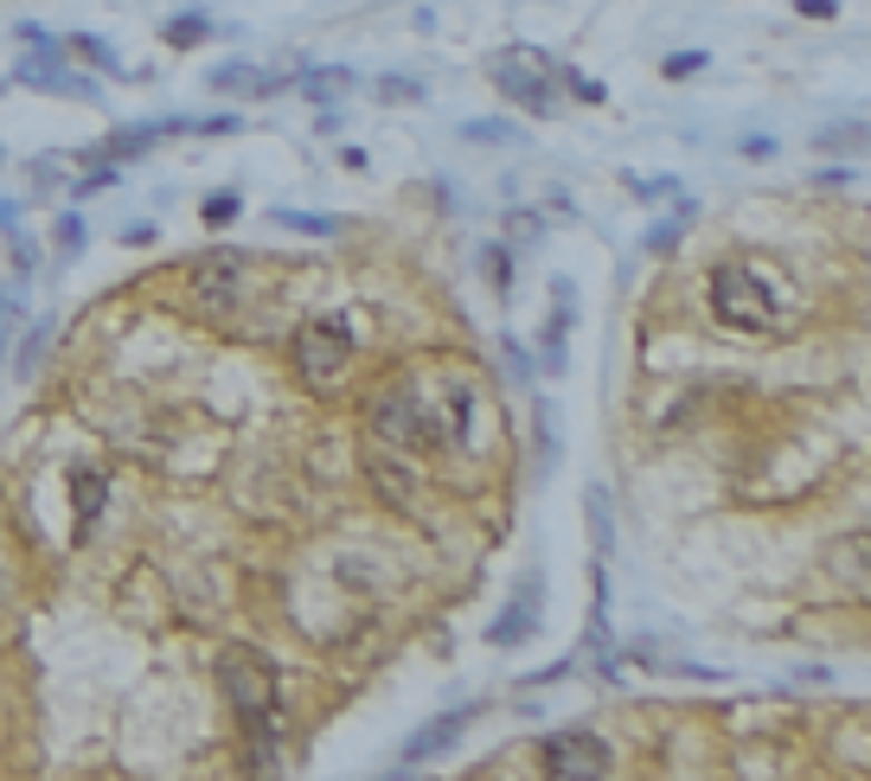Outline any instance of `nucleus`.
Segmentation results:
<instances>
[{
    "mask_svg": "<svg viewBox=\"0 0 871 781\" xmlns=\"http://www.w3.org/2000/svg\"><path fill=\"white\" fill-rule=\"evenodd\" d=\"M218 685H225L231 711L244 718L256 743V769H276V743H282V685H276V666L270 653L256 647H225L218 653Z\"/></svg>",
    "mask_w": 871,
    "mask_h": 781,
    "instance_id": "obj_1",
    "label": "nucleus"
},
{
    "mask_svg": "<svg viewBox=\"0 0 871 781\" xmlns=\"http://www.w3.org/2000/svg\"><path fill=\"white\" fill-rule=\"evenodd\" d=\"M468 404H474L468 378H456V385H449V411H442V417L423 404V390H417V385H391L379 397V411H372V429H379L384 443H398V448L468 443Z\"/></svg>",
    "mask_w": 871,
    "mask_h": 781,
    "instance_id": "obj_2",
    "label": "nucleus"
},
{
    "mask_svg": "<svg viewBox=\"0 0 871 781\" xmlns=\"http://www.w3.org/2000/svg\"><path fill=\"white\" fill-rule=\"evenodd\" d=\"M712 314L724 327H737V334H763V327L782 320V295L769 283V269L724 263V269H712Z\"/></svg>",
    "mask_w": 871,
    "mask_h": 781,
    "instance_id": "obj_3",
    "label": "nucleus"
},
{
    "mask_svg": "<svg viewBox=\"0 0 871 781\" xmlns=\"http://www.w3.org/2000/svg\"><path fill=\"white\" fill-rule=\"evenodd\" d=\"M493 83H500V97L519 103L526 116H551V103H558V65L538 52V46H507V52L493 58Z\"/></svg>",
    "mask_w": 871,
    "mask_h": 781,
    "instance_id": "obj_4",
    "label": "nucleus"
},
{
    "mask_svg": "<svg viewBox=\"0 0 871 781\" xmlns=\"http://www.w3.org/2000/svg\"><path fill=\"white\" fill-rule=\"evenodd\" d=\"M353 359V320H307L295 334V365L307 385H333Z\"/></svg>",
    "mask_w": 871,
    "mask_h": 781,
    "instance_id": "obj_5",
    "label": "nucleus"
},
{
    "mask_svg": "<svg viewBox=\"0 0 871 781\" xmlns=\"http://www.w3.org/2000/svg\"><path fill=\"white\" fill-rule=\"evenodd\" d=\"M193 295H199V308H231L237 295H244V283H251V257L244 250H231V244H218V250H205V257H193Z\"/></svg>",
    "mask_w": 871,
    "mask_h": 781,
    "instance_id": "obj_6",
    "label": "nucleus"
},
{
    "mask_svg": "<svg viewBox=\"0 0 871 781\" xmlns=\"http://www.w3.org/2000/svg\"><path fill=\"white\" fill-rule=\"evenodd\" d=\"M538 762H545V775L596 781V775H609V743L589 736V730H558V736L538 743Z\"/></svg>",
    "mask_w": 871,
    "mask_h": 781,
    "instance_id": "obj_7",
    "label": "nucleus"
},
{
    "mask_svg": "<svg viewBox=\"0 0 871 781\" xmlns=\"http://www.w3.org/2000/svg\"><path fill=\"white\" fill-rule=\"evenodd\" d=\"M538 627H545V576H538V564H532V571L512 583V602L493 615L487 641H493V647H526Z\"/></svg>",
    "mask_w": 871,
    "mask_h": 781,
    "instance_id": "obj_8",
    "label": "nucleus"
},
{
    "mask_svg": "<svg viewBox=\"0 0 871 781\" xmlns=\"http://www.w3.org/2000/svg\"><path fill=\"white\" fill-rule=\"evenodd\" d=\"M20 83H32V90H51V97H77V103H90L97 90L90 83H77V78H65V52L46 39V52H32L20 65Z\"/></svg>",
    "mask_w": 871,
    "mask_h": 781,
    "instance_id": "obj_9",
    "label": "nucleus"
},
{
    "mask_svg": "<svg viewBox=\"0 0 871 781\" xmlns=\"http://www.w3.org/2000/svg\"><path fill=\"white\" fill-rule=\"evenodd\" d=\"M474 724V704H461V711H449V718H435V724L417 730V743H404V755H398V769H423L430 755H442L449 743H456L461 730Z\"/></svg>",
    "mask_w": 871,
    "mask_h": 781,
    "instance_id": "obj_10",
    "label": "nucleus"
},
{
    "mask_svg": "<svg viewBox=\"0 0 871 781\" xmlns=\"http://www.w3.org/2000/svg\"><path fill=\"white\" fill-rule=\"evenodd\" d=\"M102 500H109V474H102V468H77L71 474V506H77V532H71V538H90V532H97Z\"/></svg>",
    "mask_w": 871,
    "mask_h": 781,
    "instance_id": "obj_11",
    "label": "nucleus"
},
{
    "mask_svg": "<svg viewBox=\"0 0 871 781\" xmlns=\"http://www.w3.org/2000/svg\"><path fill=\"white\" fill-rule=\"evenodd\" d=\"M276 225H288V231H307V237H333V231H346V218H333V211H270Z\"/></svg>",
    "mask_w": 871,
    "mask_h": 781,
    "instance_id": "obj_12",
    "label": "nucleus"
},
{
    "mask_svg": "<svg viewBox=\"0 0 871 781\" xmlns=\"http://www.w3.org/2000/svg\"><path fill=\"white\" fill-rule=\"evenodd\" d=\"M205 39H212V20H205V13H179L174 27H167V46H174V52H193Z\"/></svg>",
    "mask_w": 871,
    "mask_h": 781,
    "instance_id": "obj_13",
    "label": "nucleus"
},
{
    "mask_svg": "<svg viewBox=\"0 0 871 781\" xmlns=\"http://www.w3.org/2000/svg\"><path fill=\"white\" fill-rule=\"evenodd\" d=\"M584 513H589V545H596V557H603V551H609V500H603V487L584 494Z\"/></svg>",
    "mask_w": 871,
    "mask_h": 781,
    "instance_id": "obj_14",
    "label": "nucleus"
},
{
    "mask_svg": "<svg viewBox=\"0 0 871 781\" xmlns=\"http://www.w3.org/2000/svg\"><path fill=\"white\" fill-rule=\"evenodd\" d=\"M372 474H379L384 500H410V494H417V474H410V468H398V462H384V455L372 462Z\"/></svg>",
    "mask_w": 871,
    "mask_h": 781,
    "instance_id": "obj_15",
    "label": "nucleus"
},
{
    "mask_svg": "<svg viewBox=\"0 0 871 781\" xmlns=\"http://www.w3.org/2000/svg\"><path fill=\"white\" fill-rule=\"evenodd\" d=\"M71 52H77V58H90V65H97V71H109V78H135V71H123V58L109 52L102 39H71Z\"/></svg>",
    "mask_w": 871,
    "mask_h": 781,
    "instance_id": "obj_16",
    "label": "nucleus"
},
{
    "mask_svg": "<svg viewBox=\"0 0 871 781\" xmlns=\"http://www.w3.org/2000/svg\"><path fill=\"white\" fill-rule=\"evenodd\" d=\"M212 83L218 90H256V97L276 90V78H251V65H225V71H212Z\"/></svg>",
    "mask_w": 871,
    "mask_h": 781,
    "instance_id": "obj_17",
    "label": "nucleus"
},
{
    "mask_svg": "<svg viewBox=\"0 0 871 781\" xmlns=\"http://www.w3.org/2000/svg\"><path fill=\"white\" fill-rule=\"evenodd\" d=\"M353 83V71H340V65H327V71H307L302 78V97H340Z\"/></svg>",
    "mask_w": 871,
    "mask_h": 781,
    "instance_id": "obj_18",
    "label": "nucleus"
},
{
    "mask_svg": "<svg viewBox=\"0 0 871 781\" xmlns=\"http://www.w3.org/2000/svg\"><path fill=\"white\" fill-rule=\"evenodd\" d=\"M481 269H487V283H493V295H512V257L500 250V244L481 250Z\"/></svg>",
    "mask_w": 871,
    "mask_h": 781,
    "instance_id": "obj_19",
    "label": "nucleus"
},
{
    "mask_svg": "<svg viewBox=\"0 0 871 781\" xmlns=\"http://www.w3.org/2000/svg\"><path fill=\"white\" fill-rule=\"evenodd\" d=\"M712 58L705 52H673V58H660V78H692V71H705Z\"/></svg>",
    "mask_w": 871,
    "mask_h": 781,
    "instance_id": "obj_20",
    "label": "nucleus"
},
{
    "mask_svg": "<svg viewBox=\"0 0 871 781\" xmlns=\"http://www.w3.org/2000/svg\"><path fill=\"white\" fill-rule=\"evenodd\" d=\"M46 327H32V334H26V353H20V378H32V372H39V359H46Z\"/></svg>",
    "mask_w": 871,
    "mask_h": 781,
    "instance_id": "obj_21",
    "label": "nucleus"
},
{
    "mask_svg": "<svg viewBox=\"0 0 871 781\" xmlns=\"http://www.w3.org/2000/svg\"><path fill=\"white\" fill-rule=\"evenodd\" d=\"M237 218V192H212L205 199V225H231Z\"/></svg>",
    "mask_w": 871,
    "mask_h": 781,
    "instance_id": "obj_22",
    "label": "nucleus"
},
{
    "mask_svg": "<svg viewBox=\"0 0 871 781\" xmlns=\"http://www.w3.org/2000/svg\"><path fill=\"white\" fill-rule=\"evenodd\" d=\"M20 327V295H0V359H7V339Z\"/></svg>",
    "mask_w": 871,
    "mask_h": 781,
    "instance_id": "obj_23",
    "label": "nucleus"
},
{
    "mask_svg": "<svg viewBox=\"0 0 871 781\" xmlns=\"http://www.w3.org/2000/svg\"><path fill=\"white\" fill-rule=\"evenodd\" d=\"M379 97H384V103H417V97H423V83H404V78H384V83H379Z\"/></svg>",
    "mask_w": 871,
    "mask_h": 781,
    "instance_id": "obj_24",
    "label": "nucleus"
},
{
    "mask_svg": "<svg viewBox=\"0 0 871 781\" xmlns=\"http://www.w3.org/2000/svg\"><path fill=\"white\" fill-rule=\"evenodd\" d=\"M673 237H679V218H666V225H654V231H647V250L660 257V250H673Z\"/></svg>",
    "mask_w": 871,
    "mask_h": 781,
    "instance_id": "obj_25",
    "label": "nucleus"
},
{
    "mask_svg": "<svg viewBox=\"0 0 871 781\" xmlns=\"http://www.w3.org/2000/svg\"><path fill=\"white\" fill-rule=\"evenodd\" d=\"M794 7H801V13H808V20H833V13H840V7H833V0H794Z\"/></svg>",
    "mask_w": 871,
    "mask_h": 781,
    "instance_id": "obj_26",
    "label": "nucleus"
},
{
    "mask_svg": "<svg viewBox=\"0 0 871 781\" xmlns=\"http://www.w3.org/2000/svg\"><path fill=\"white\" fill-rule=\"evenodd\" d=\"M500 353H507V365H512V372H519V378H532V365H526V353H519L512 339H500Z\"/></svg>",
    "mask_w": 871,
    "mask_h": 781,
    "instance_id": "obj_27",
    "label": "nucleus"
},
{
    "mask_svg": "<svg viewBox=\"0 0 871 781\" xmlns=\"http://www.w3.org/2000/svg\"><path fill=\"white\" fill-rule=\"evenodd\" d=\"M77 244H84V231H77V218H65L58 225V250H77Z\"/></svg>",
    "mask_w": 871,
    "mask_h": 781,
    "instance_id": "obj_28",
    "label": "nucleus"
}]
</instances>
